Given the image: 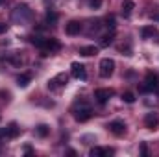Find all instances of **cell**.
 Masks as SVG:
<instances>
[{
	"instance_id": "cell-1",
	"label": "cell",
	"mask_w": 159,
	"mask_h": 157,
	"mask_svg": "<svg viewBox=\"0 0 159 157\" xmlns=\"http://www.w3.org/2000/svg\"><path fill=\"white\" fill-rule=\"evenodd\" d=\"M11 19H13L15 22H19V24H24V22H30V20L34 19V11H32L26 4H20V6H17V7L13 9Z\"/></svg>"
},
{
	"instance_id": "cell-2",
	"label": "cell",
	"mask_w": 159,
	"mask_h": 157,
	"mask_svg": "<svg viewBox=\"0 0 159 157\" xmlns=\"http://www.w3.org/2000/svg\"><path fill=\"white\" fill-rule=\"evenodd\" d=\"M72 117L76 118L78 122H87L89 118L93 117V109H91V105H87L85 102H78V104L72 107Z\"/></svg>"
},
{
	"instance_id": "cell-19",
	"label": "cell",
	"mask_w": 159,
	"mask_h": 157,
	"mask_svg": "<svg viewBox=\"0 0 159 157\" xmlns=\"http://www.w3.org/2000/svg\"><path fill=\"white\" fill-rule=\"evenodd\" d=\"M48 133H50V128H48L46 124H39V126L35 128V135H37V137H46Z\"/></svg>"
},
{
	"instance_id": "cell-27",
	"label": "cell",
	"mask_w": 159,
	"mask_h": 157,
	"mask_svg": "<svg viewBox=\"0 0 159 157\" xmlns=\"http://www.w3.org/2000/svg\"><path fill=\"white\" fill-rule=\"evenodd\" d=\"M7 30V24H4V22H0V34H4Z\"/></svg>"
},
{
	"instance_id": "cell-4",
	"label": "cell",
	"mask_w": 159,
	"mask_h": 157,
	"mask_svg": "<svg viewBox=\"0 0 159 157\" xmlns=\"http://www.w3.org/2000/svg\"><path fill=\"white\" fill-rule=\"evenodd\" d=\"M67 83H69V74H65V72H59V74H56L52 79H48L46 87H48L50 91H57L59 87H65Z\"/></svg>"
},
{
	"instance_id": "cell-17",
	"label": "cell",
	"mask_w": 159,
	"mask_h": 157,
	"mask_svg": "<svg viewBox=\"0 0 159 157\" xmlns=\"http://www.w3.org/2000/svg\"><path fill=\"white\" fill-rule=\"evenodd\" d=\"M19 131H20V128L17 126V122H11V124L7 126V137H9V139H15V137L19 135Z\"/></svg>"
},
{
	"instance_id": "cell-25",
	"label": "cell",
	"mask_w": 159,
	"mask_h": 157,
	"mask_svg": "<svg viewBox=\"0 0 159 157\" xmlns=\"http://www.w3.org/2000/svg\"><path fill=\"white\" fill-rule=\"evenodd\" d=\"M141 155H143V157L148 155V148H146V142H141Z\"/></svg>"
},
{
	"instance_id": "cell-3",
	"label": "cell",
	"mask_w": 159,
	"mask_h": 157,
	"mask_svg": "<svg viewBox=\"0 0 159 157\" xmlns=\"http://www.w3.org/2000/svg\"><path fill=\"white\" fill-rule=\"evenodd\" d=\"M157 87H159L157 74L148 72V74H146V78H144V81H143V85L139 87V91H141V92H154V91H157Z\"/></svg>"
},
{
	"instance_id": "cell-12",
	"label": "cell",
	"mask_w": 159,
	"mask_h": 157,
	"mask_svg": "<svg viewBox=\"0 0 159 157\" xmlns=\"http://www.w3.org/2000/svg\"><path fill=\"white\" fill-rule=\"evenodd\" d=\"M111 154H113V150H104V148H98V146L89 150V155L91 157H102V155H111Z\"/></svg>"
},
{
	"instance_id": "cell-18",
	"label": "cell",
	"mask_w": 159,
	"mask_h": 157,
	"mask_svg": "<svg viewBox=\"0 0 159 157\" xmlns=\"http://www.w3.org/2000/svg\"><path fill=\"white\" fill-rule=\"evenodd\" d=\"M113 39H115V32L111 30L109 34H106V35L100 39V46H109V44L113 43Z\"/></svg>"
},
{
	"instance_id": "cell-29",
	"label": "cell",
	"mask_w": 159,
	"mask_h": 157,
	"mask_svg": "<svg viewBox=\"0 0 159 157\" xmlns=\"http://www.w3.org/2000/svg\"><path fill=\"white\" fill-rule=\"evenodd\" d=\"M154 19H156V20H159V13H157V15H156V17H154Z\"/></svg>"
},
{
	"instance_id": "cell-31",
	"label": "cell",
	"mask_w": 159,
	"mask_h": 157,
	"mask_svg": "<svg viewBox=\"0 0 159 157\" xmlns=\"http://www.w3.org/2000/svg\"><path fill=\"white\" fill-rule=\"evenodd\" d=\"M157 91H159V87H157Z\"/></svg>"
},
{
	"instance_id": "cell-11",
	"label": "cell",
	"mask_w": 159,
	"mask_h": 157,
	"mask_svg": "<svg viewBox=\"0 0 159 157\" xmlns=\"http://www.w3.org/2000/svg\"><path fill=\"white\" fill-rule=\"evenodd\" d=\"M65 32H67L69 35H78L80 32H81V22H80V20H70V22L65 26Z\"/></svg>"
},
{
	"instance_id": "cell-16",
	"label": "cell",
	"mask_w": 159,
	"mask_h": 157,
	"mask_svg": "<svg viewBox=\"0 0 159 157\" xmlns=\"http://www.w3.org/2000/svg\"><path fill=\"white\" fill-rule=\"evenodd\" d=\"M156 34H157V32H156L154 26H146V28L141 30V37H143V39H150V37H154Z\"/></svg>"
},
{
	"instance_id": "cell-21",
	"label": "cell",
	"mask_w": 159,
	"mask_h": 157,
	"mask_svg": "<svg viewBox=\"0 0 159 157\" xmlns=\"http://www.w3.org/2000/svg\"><path fill=\"white\" fill-rule=\"evenodd\" d=\"M44 39H46V37H39V35H32V37H30V43H32V44H35L37 48H41V50H43V46H44Z\"/></svg>"
},
{
	"instance_id": "cell-7",
	"label": "cell",
	"mask_w": 159,
	"mask_h": 157,
	"mask_svg": "<svg viewBox=\"0 0 159 157\" xmlns=\"http://www.w3.org/2000/svg\"><path fill=\"white\" fill-rule=\"evenodd\" d=\"M70 72H72V76L76 79H81V81H85L87 79V70H85V67L78 63V61H74L72 65H70Z\"/></svg>"
},
{
	"instance_id": "cell-24",
	"label": "cell",
	"mask_w": 159,
	"mask_h": 157,
	"mask_svg": "<svg viewBox=\"0 0 159 157\" xmlns=\"http://www.w3.org/2000/svg\"><path fill=\"white\" fill-rule=\"evenodd\" d=\"M102 6V0H89V7L91 9H98Z\"/></svg>"
},
{
	"instance_id": "cell-5",
	"label": "cell",
	"mask_w": 159,
	"mask_h": 157,
	"mask_svg": "<svg viewBox=\"0 0 159 157\" xmlns=\"http://www.w3.org/2000/svg\"><path fill=\"white\" fill-rule=\"evenodd\" d=\"M113 70H115V61L109 59V57H104L100 61V76L102 78H109L113 74Z\"/></svg>"
},
{
	"instance_id": "cell-22",
	"label": "cell",
	"mask_w": 159,
	"mask_h": 157,
	"mask_svg": "<svg viewBox=\"0 0 159 157\" xmlns=\"http://www.w3.org/2000/svg\"><path fill=\"white\" fill-rule=\"evenodd\" d=\"M106 28H109V30H115V26H117V22H115V17L113 15H109V17H106Z\"/></svg>"
},
{
	"instance_id": "cell-9",
	"label": "cell",
	"mask_w": 159,
	"mask_h": 157,
	"mask_svg": "<svg viewBox=\"0 0 159 157\" xmlns=\"http://www.w3.org/2000/svg\"><path fill=\"white\" fill-rule=\"evenodd\" d=\"M111 96H113V91H111V89H96V91H94V98H96V102H98L100 105H104Z\"/></svg>"
},
{
	"instance_id": "cell-10",
	"label": "cell",
	"mask_w": 159,
	"mask_h": 157,
	"mask_svg": "<svg viewBox=\"0 0 159 157\" xmlns=\"http://www.w3.org/2000/svg\"><path fill=\"white\" fill-rule=\"evenodd\" d=\"M144 126L148 128V129H156L159 126V117L157 113H148L146 117H144Z\"/></svg>"
},
{
	"instance_id": "cell-28",
	"label": "cell",
	"mask_w": 159,
	"mask_h": 157,
	"mask_svg": "<svg viewBox=\"0 0 159 157\" xmlns=\"http://www.w3.org/2000/svg\"><path fill=\"white\" fill-rule=\"evenodd\" d=\"M24 152H26L28 155H32V148H30V146H26V148H24Z\"/></svg>"
},
{
	"instance_id": "cell-14",
	"label": "cell",
	"mask_w": 159,
	"mask_h": 157,
	"mask_svg": "<svg viewBox=\"0 0 159 157\" xmlns=\"http://www.w3.org/2000/svg\"><path fill=\"white\" fill-rule=\"evenodd\" d=\"M30 81H32V74H30V72H24V74L17 76V85H19V87H28Z\"/></svg>"
},
{
	"instance_id": "cell-6",
	"label": "cell",
	"mask_w": 159,
	"mask_h": 157,
	"mask_svg": "<svg viewBox=\"0 0 159 157\" xmlns=\"http://www.w3.org/2000/svg\"><path fill=\"white\" fill-rule=\"evenodd\" d=\"M57 50H61V43H59V41L54 39V37H48V39H44L43 56H48V52H50V54H54V52H57Z\"/></svg>"
},
{
	"instance_id": "cell-26",
	"label": "cell",
	"mask_w": 159,
	"mask_h": 157,
	"mask_svg": "<svg viewBox=\"0 0 159 157\" xmlns=\"http://www.w3.org/2000/svg\"><path fill=\"white\" fill-rule=\"evenodd\" d=\"M0 139H9L7 137V128H0Z\"/></svg>"
},
{
	"instance_id": "cell-20",
	"label": "cell",
	"mask_w": 159,
	"mask_h": 157,
	"mask_svg": "<svg viewBox=\"0 0 159 157\" xmlns=\"http://www.w3.org/2000/svg\"><path fill=\"white\" fill-rule=\"evenodd\" d=\"M44 20H46L48 24H56V22H57V13L52 11V9H48L46 15H44Z\"/></svg>"
},
{
	"instance_id": "cell-30",
	"label": "cell",
	"mask_w": 159,
	"mask_h": 157,
	"mask_svg": "<svg viewBox=\"0 0 159 157\" xmlns=\"http://www.w3.org/2000/svg\"><path fill=\"white\" fill-rule=\"evenodd\" d=\"M0 4H4V0H0Z\"/></svg>"
},
{
	"instance_id": "cell-23",
	"label": "cell",
	"mask_w": 159,
	"mask_h": 157,
	"mask_svg": "<svg viewBox=\"0 0 159 157\" xmlns=\"http://www.w3.org/2000/svg\"><path fill=\"white\" fill-rule=\"evenodd\" d=\"M122 100H124L126 104H133V102H135V94H133V92H124V94H122Z\"/></svg>"
},
{
	"instance_id": "cell-13",
	"label": "cell",
	"mask_w": 159,
	"mask_h": 157,
	"mask_svg": "<svg viewBox=\"0 0 159 157\" xmlns=\"http://www.w3.org/2000/svg\"><path fill=\"white\" fill-rule=\"evenodd\" d=\"M80 54H81L83 57L96 56V54H98V46H81V48H80Z\"/></svg>"
},
{
	"instance_id": "cell-8",
	"label": "cell",
	"mask_w": 159,
	"mask_h": 157,
	"mask_svg": "<svg viewBox=\"0 0 159 157\" xmlns=\"http://www.w3.org/2000/svg\"><path fill=\"white\" fill-rule=\"evenodd\" d=\"M107 129H109L113 135H117V137H122V135L126 133V124H124V120H113V122H109Z\"/></svg>"
},
{
	"instance_id": "cell-15",
	"label": "cell",
	"mask_w": 159,
	"mask_h": 157,
	"mask_svg": "<svg viewBox=\"0 0 159 157\" xmlns=\"http://www.w3.org/2000/svg\"><path fill=\"white\" fill-rule=\"evenodd\" d=\"M133 7H135V4H133L131 0H124V2H122V15H124V17H129L131 11H133Z\"/></svg>"
}]
</instances>
